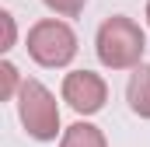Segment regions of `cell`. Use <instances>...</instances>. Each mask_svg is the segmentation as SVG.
Returning <instances> with one entry per match:
<instances>
[{"instance_id":"cell-1","label":"cell","mask_w":150,"mask_h":147,"mask_svg":"<svg viewBox=\"0 0 150 147\" xmlns=\"http://www.w3.org/2000/svg\"><path fill=\"white\" fill-rule=\"evenodd\" d=\"M94 49H98V60L108 67V70H133L140 67L143 60V49H147V35L143 28L126 18V14H112L101 21L98 39H94Z\"/></svg>"},{"instance_id":"cell-2","label":"cell","mask_w":150,"mask_h":147,"mask_svg":"<svg viewBox=\"0 0 150 147\" xmlns=\"http://www.w3.org/2000/svg\"><path fill=\"white\" fill-rule=\"evenodd\" d=\"M18 116H21V126L28 130V137L35 140H56L59 133V105H56V95L35 81H21L18 88Z\"/></svg>"},{"instance_id":"cell-3","label":"cell","mask_w":150,"mask_h":147,"mask_svg":"<svg viewBox=\"0 0 150 147\" xmlns=\"http://www.w3.org/2000/svg\"><path fill=\"white\" fill-rule=\"evenodd\" d=\"M28 56L35 60L38 67H67L77 56V35L67 21H56V18H45L35 21L28 28Z\"/></svg>"},{"instance_id":"cell-4","label":"cell","mask_w":150,"mask_h":147,"mask_svg":"<svg viewBox=\"0 0 150 147\" xmlns=\"http://www.w3.org/2000/svg\"><path fill=\"white\" fill-rule=\"evenodd\" d=\"M63 102L80 116H94L108 102V84L91 70H74L63 77Z\"/></svg>"},{"instance_id":"cell-5","label":"cell","mask_w":150,"mask_h":147,"mask_svg":"<svg viewBox=\"0 0 150 147\" xmlns=\"http://www.w3.org/2000/svg\"><path fill=\"white\" fill-rule=\"evenodd\" d=\"M126 98H129V109L140 119H150V63L133 67L129 84H126Z\"/></svg>"},{"instance_id":"cell-6","label":"cell","mask_w":150,"mask_h":147,"mask_svg":"<svg viewBox=\"0 0 150 147\" xmlns=\"http://www.w3.org/2000/svg\"><path fill=\"white\" fill-rule=\"evenodd\" d=\"M59 147H108V144H105V133H101L98 126H91V123H74V126L63 130Z\"/></svg>"},{"instance_id":"cell-7","label":"cell","mask_w":150,"mask_h":147,"mask_svg":"<svg viewBox=\"0 0 150 147\" xmlns=\"http://www.w3.org/2000/svg\"><path fill=\"white\" fill-rule=\"evenodd\" d=\"M0 77H4V88H0V98H4V102H11V98L18 95V88H21V77H18V67H14V63H0Z\"/></svg>"},{"instance_id":"cell-8","label":"cell","mask_w":150,"mask_h":147,"mask_svg":"<svg viewBox=\"0 0 150 147\" xmlns=\"http://www.w3.org/2000/svg\"><path fill=\"white\" fill-rule=\"evenodd\" d=\"M42 4H45L49 11H56L59 18H77V14L84 11L87 0H42Z\"/></svg>"},{"instance_id":"cell-9","label":"cell","mask_w":150,"mask_h":147,"mask_svg":"<svg viewBox=\"0 0 150 147\" xmlns=\"http://www.w3.org/2000/svg\"><path fill=\"white\" fill-rule=\"evenodd\" d=\"M0 21H4V46H0V49L7 53V49H14V18L4 11V14H0Z\"/></svg>"},{"instance_id":"cell-10","label":"cell","mask_w":150,"mask_h":147,"mask_svg":"<svg viewBox=\"0 0 150 147\" xmlns=\"http://www.w3.org/2000/svg\"><path fill=\"white\" fill-rule=\"evenodd\" d=\"M147 25H150V0H147Z\"/></svg>"}]
</instances>
